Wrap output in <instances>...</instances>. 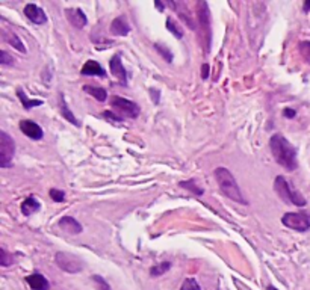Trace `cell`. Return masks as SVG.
Wrapping results in <instances>:
<instances>
[{
	"instance_id": "obj_1",
	"label": "cell",
	"mask_w": 310,
	"mask_h": 290,
	"mask_svg": "<svg viewBox=\"0 0 310 290\" xmlns=\"http://www.w3.org/2000/svg\"><path fill=\"white\" fill-rule=\"evenodd\" d=\"M269 148L274 156V160L283 166L286 171H295L298 168L297 148L284 138L283 134L276 133L269 139Z\"/></svg>"
},
{
	"instance_id": "obj_2",
	"label": "cell",
	"mask_w": 310,
	"mask_h": 290,
	"mask_svg": "<svg viewBox=\"0 0 310 290\" xmlns=\"http://www.w3.org/2000/svg\"><path fill=\"white\" fill-rule=\"evenodd\" d=\"M215 179H216V183L220 186L221 192L227 198H230V200L239 203V204H245V206L248 204V201L244 198V195H242V192H241V189L238 186V182H236L234 176L227 168H224V166L216 168L215 169Z\"/></svg>"
},
{
	"instance_id": "obj_3",
	"label": "cell",
	"mask_w": 310,
	"mask_h": 290,
	"mask_svg": "<svg viewBox=\"0 0 310 290\" xmlns=\"http://www.w3.org/2000/svg\"><path fill=\"white\" fill-rule=\"evenodd\" d=\"M274 189L276 192L279 194V197L286 201L287 204H292V206H297V207H303L306 206V198L297 190L294 189V186L290 185L283 176H277L276 180H274Z\"/></svg>"
},
{
	"instance_id": "obj_4",
	"label": "cell",
	"mask_w": 310,
	"mask_h": 290,
	"mask_svg": "<svg viewBox=\"0 0 310 290\" xmlns=\"http://www.w3.org/2000/svg\"><path fill=\"white\" fill-rule=\"evenodd\" d=\"M197 18L198 25L202 29V35L206 40V53L210 50V41H212V26H210V12H209V5L206 2H198L197 5Z\"/></svg>"
},
{
	"instance_id": "obj_5",
	"label": "cell",
	"mask_w": 310,
	"mask_h": 290,
	"mask_svg": "<svg viewBox=\"0 0 310 290\" xmlns=\"http://www.w3.org/2000/svg\"><path fill=\"white\" fill-rule=\"evenodd\" d=\"M109 103L114 107V110H117L120 115L132 118V120L138 118L139 113H141V107L136 105L135 102L127 100V99H124V97H120V95H112Z\"/></svg>"
},
{
	"instance_id": "obj_6",
	"label": "cell",
	"mask_w": 310,
	"mask_h": 290,
	"mask_svg": "<svg viewBox=\"0 0 310 290\" xmlns=\"http://www.w3.org/2000/svg\"><path fill=\"white\" fill-rule=\"evenodd\" d=\"M282 224L284 227L295 230V231H300V233H304V231L310 230V218L307 215L298 213V211L284 213L283 218H282Z\"/></svg>"
},
{
	"instance_id": "obj_7",
	"label": "cell",
	"mask_w": 310,
	"mask_h": 290,
	"mask_svg": "<svg viewBox=\"0 0 310 290\" xmlns=\"http://www.w3.org/2000/svg\"><path fill=\"white\" fill-rule=\"evenodd\" d=\"M15 154V142L6 132H0V168H11Z\"/></svg>"
},
{
	"instance_id": "obj_8",
	"label": "cell",
	"mask_w": 310,
	"mask_h": 290,
	"mask_svg": "<svg viewBox=\"0 0 310 290\" xmlns=\"http://www.w3.org/2000/svg\"><path fill=\"white\" fill-rule=\"evenodd\" d=\"M54 262L59 269L68 272V274H78L83 269V262L78 256L68 254V253H58L54 256Z\"/></svg>"
},
{
	"instance_id": "obj_9",
	"label": "cell",
	"mask_w": 310,
	"mask_h": 290,
	"mask_svg": "<svg viewBox=\"0 0 310 290\" xmlns=\"http://www.w3.org/2000/svg\"><path fill=\"white\" fill-rule=\"evenodd\" d=\"M23 12H25V17H26L30 23L38 25V26L46 25L47 20H49L47 15H46V12H44V9L40 8L35 3H27L26 6H25V9H23Z\"/></svg>"
},
{
	"instance_id": "obj_10",
	"label": "cell",
	"mask_w": 310,
	"mask_h": 290,
	"mask_svg": "<svg viewBox=\"0 0 310 290\" xmlns=\"http://www.w3.org/2000/svg\"><path fill=\"white\" fill-rule=\"evenodd\" d=\"M109 70H111V73H112L117 79L120 80V83H121L123 86H127V71H126L123 62H121L120 54H114V56L111 57V61H109Z\"/></svg>"
},
{
	"instance_id": "obj_11",
	"label": "cell",
	"mask_w": 310,
	"mask_h": 290,
	"mask_svg": "<svg viewBox=\"0 0 310 290\" xmlns=\"http://www.w3.org/2000/svg\"><path fill=\"white\" fill-rule=\"evenodd\" d=\"M19 126H20L22 133H25L29 139L41 141V139L44 138V132H43L41 126H38L37 123H33V121H30V120H22Z\"/></svg>"
},
{
	"instance_id": "obj_12",
	"label": "cell",
	"mask_w": 310,
	"mask_h": 290,
	"mask_svg": "<svg viewBox=\"0 0 310 290\" xmlns=\"http://www.w3.org/2000/svg\"><path fill=\"white\" fill-rule=\"evenodd\" d=\"M58 225H59V228H61L62 231H65V233H68V235H73V236L80 235V233L83 231L82 224L79 222L78 219H75L73 216H64V218H61V221H59Z\"/></svg>"
},
{
	"instance_id": "obj_13",
	"label": "cell",
	"mask_w": 310,
	"mask_h": 290,
	"mask_svg": "<svg viewBox=\"0 0 310 290\" xmlns=\"http://www.w3.org/2000/svg\"><path fill=\"white\" fill-rule=\"evenodd\" d=\"M65 15L68 18V22L76 27V29H83L88 23V18L85 15V12L80 8H68L65 11Z\"/></svg>"
},
{
	"instance_id": "obj_14",
	"label": "cell",
	"mask_w": 310,
	"mask_h": 290,
	"mask_svg": "<svg viewBox=\"0 0 310 290\" xmlns=\"http://www.w3.org/2000/svg\"><path fill=\"white\" fill-rule=\"evenodd\" d=\"M25 281H26L27 286H29L32 290L50 289L49 280H47L43 274H32V275H27L26 278H25Z\"/></svg>"
},
{
	"instance_id": "obj_15",
	"label": "cell",
	"mask_w": 310,
	"mask_h": 290,
	"mask_svg": "<svg viewBox=\"0 0 310 290\" xmlns=\"http://www.w3.org/2000/svg\"><path fill=\"white\" fill-rule=\"evenodd\" d=\"M80 73L83 76H99V78H104L106 76V71H104L103 67L97 61H93V59H89L88 62H85V65L82 67Z\"/></svg>"
},
{
	"instance_id": "obj_16",
	"label": "cell",
	"mask_w": 310,
	"mask_h": 290,
	"mask_svg": "<svg viewBox=\"0 0 310 290\" xmlns=\"http://www.w3.org/2000/svg\"><path fill=\"white\" fill-rule=\"evenodd\" d=\"M111 32L117 36H126L130 33L129 23L126 22L124 17H117L112 23H111Z\"/></svg>"
},
{
	"instance_id": "obj_17",
	"label": "cell",
	"mask_w": 310,
	"mask_h": 290,
	"mask_svg": "<svg viewBox=\"0 0 310 290\" xmlns=\"http://www.w3.org/2000/svg\"><path fill=\"white\" fill-rule=\"evenodd\" d=\"M40 209H41V204H40L33 197H29V198H26V200L22 203V213H23L25 216H30V215L37 213Z\"/></svg>"
},
{
	"instance_id": "obj_18",
	"label": "cell",
	"mask_w": 310,
	"mask_h": 290,
	"mask_svg": "<svg viewBox=\"0 0 310 290\" xmlns=\"http://www.w3.org/2000/svg\"><path fill=\"white\" fill-rule=\"evenodd\" d=\"M83 91L85 92H88L91 97H94L97 102H100V103H103L107 100V92H106V89L103 88H100V86H89V85H86V86H83Z\"/></svg>"
},
{
	"instance_id": "obj_19",
	"label": "cell",
	"mask_w": 310,
	"mask_h": 290,
	"mask_svg": "<svg viewBox=\"0 0 310 290\" xmlns=\"http://www.w3.org/2000/svg\"><path fill=\"white\" fill-rule=\"evenodd\" d=\"M61 97V115L68 121V123H71V124H75V126H80V123H79L78 120H76V117L73 115V112L68 109V106H67V102H65V97H64V94H61L59 95Z\"/></svg>"
},
{
	"instance_id": "obj_20",
	"label": "cell",
	"mask_w": 310,
	"mask_h": 290,
	"mask_svg": "<svg viewBox=\"0 0 310 290\" xmlns=\"http://www.w3.org/2000/svg\"><path fill=\"white\" fill-rule=\"evenodd\" d=\"M5 40H6V43L9 46H12V49H17L20 53H26V47H25V44L22 43V40H20V36L17 33L9 32V33H6Z\"/></svg>"
},
{
	"instance_id": "obj_21",
	"label": "cell",
	"mask_w": 310,
	"mask_h": 290,
	"mask_svg": "<svg viewBox=\"0 0 310 290\" xmlns=\"http://www.w3.org/2000/svg\"><path fill=\"white\" fill-rule=\"evenodd\" d=\"M17 95H19L22 105H23V107H25L26 110H30L32 107H37V106L43 105V100H30L26 94L23 92V89H20V88L17 89Z\"/></svg>"
},
{
	"instance_id": "obj_22",
	"label": "cell",
	"mask_w": 310,
	"mask_h": 290,
	"mask_svg": "<svg viewBox=\"0 0 310 290\" xmlns=\"http://www.w3.org/2000/svg\"><path fill=\"white\" fill-rule=\"evenodd\" d=\"M171 269V263L170 262H162L160 264H156V266H152V269H150V277H160V275H163L165 272H168Z\"/></svg>"
},
{
	"instance_id": "obj_23",
	"label": "cell",
	"mask_w": 310,
	"mask_h": 290,
	"mask_svg": "<svg viewBox=\"0 0 310 290\" xmlns=\"http://www.w3.org/2000/svg\"><path fill=\"white\" fill-rule=\"evenodd\" d=\"M167 29H168L177 40H181V38H183V30H181L180 26H179L173 18H167Z\"/></svg>"
},
{
	"instance_id": "obj_24",
	"label": "cell",
	"mask_w": 310,
	"mask_h": 290,
	"mask_svg": "<svg viewBox=\"0 0 310 290\" xmlns=\"http://www.w3.org/2000/svg\"><path fill=\"white\" fill-rule=\"evenodd\" d=\"M180 187L183 189H188L189 192H194L195 195H198V197H202L203 195V189L202 187H198L197 183L194 182V180H186V182H180Z\"/></svg>"
},
{
	"instance_id": "obj_25",
	"label": "cell",
	"mask_w": 310,
	"mask_h": 290,
	"mask_svg": "<svg viewBox=\"0 0 310 290\" xmlns=\"http://www.w3.org/2000/svg\"><path fill=\"white\" fill-rule=\"evenodd\" d=\"M12 263H14V257H12V254H9V253L2 246V248H0V266L8 267V266H11Z\"/></svg>"
},
{
	"instance_id": "obj_26",
	"label": "cell",
	"mask_w": 310,
	"mask_h": 290,
	"mask_svg": "<svg viewBox=\"0 0 310 290\" xmlns=\"http://www.w3.org/2000/svg\"><path fill=\"white\" fill-rule=\"evenodd\" d=\"M155 49H156V52L159 53L167 62H173V53L170 52V49L168 47H165V46H162V44H155Z\"/></svg>"
},
{
	"instance_id": "obj_27",
	"label": "cell",
	"mask_w": 310,
	"mask_h": 290,
	"mask_svg": "<svg viewBox=\"0 0 310 290\" xmlns=\"http://www.w3.org/2000/svg\"><path fill=\"white\" fill-rule=\"evenodd\" d=\"M298 50H300V54L303 56V59L310 64V41H301L298 44Z\"/></svg>"
},
{
	"instance_id": "obj_28",
	"label": "cell",
	"mask_w": 310,
	"mask_h": 290,
	"mask_svg": "<svg viewBox=\"0 0 310 290\" xmlns=\"http://www.w3.org/2000/svg\"><path fill=\"white\" fill-rule=\"evenodd\" d=\"M180 290H202V287H200V284L197 283L195 278H185Z\"/></svg>"
},
{
	"instance_id": "obj_29",
	"label": "cell",
	"mask_w": 310,
	"mask_h": 290,
	"mask_svg": "<svg viewBox=\"0 0 310 290\" xmlns=\"http://www.w3.org/2000/svg\"><path fill=\"white\" fill-rule=\"evenodd\" d=\"M91 278H93V281L97 284V290H111L109 283L104 280L103 277H100V275H93Z\"/></svg>"
},
{
	"instance_id": "obj_30",
	"label": "cell",
	"mask_w": 310,
	"mask_h": 290,
	"mask_svg": "<svg viewBox=\"0 0 310 290\" xmlns=\"http://www.w3.org/2000/svg\"><path fill=\"white\" fill-rule=\"evenodd\" d=\"M50 198H52L54 203H62L65 200V194L64 190H59V189H50Z\"/></svg>"
},
{
	"instance_id": "obj_31",
	"label": "cell",
	"mask_w": 310,
	"mask_h": 290,
	"mask_svg": "<svg viewBox=\"0 0 310 290\" xmlns=\"http://www.w3.org/2000/svg\"><path fill=\"white\" fill-rule=\"evenodd\" d=\"M12 62H14V57H12V56H9V54L5 52V50H2V52H0V64H2L3 67L12 65Z\"/></svg>"
},
{
	"instance_id": "obj_32",
	"label": "cell",
	"mask_w": 310,
	"mask_h": 290,
	"mask_svg": "<svg viewBox=\"0 0 310 290\" xmlns=\"http://www.w3.org/2000/svg\"><path fill=\"white\" fill-rule=\"evenodd\" d=\"M102 117L106 118V120H111V121H114V123H121L123 121V118L120 117V115H115L112 110H104L103 113H102Z\"/></svg>"
},
{
	"instance_id": "obj_33",
	"label": "cell",
	"mask_w": 310,
	"mask_h": 290,
	"mask_svg": "<svg viewBox=\"0 0 310 290\" xmlns=\"http://www.w3.org/2000/svg\"><path fill=\"white\" fill-rule=\"evenodd\" d=\"M283 117L284 118L292 120V118H295V117H297V112H295L294 109H290V107H286V109L283 110Z\"/></svg>"
},
{
	"instance_id": "obj_34",
	"label": "cell",
	"mask_w": 310,
	"mask_h": 290,
	"mask_svg": "<svg viewBox=\"0 0 310 290\" xmlns=\"http://www.w3.org/2000/svg\"><path fill=\"white\" fill-rule=\"evenodd\" d=\"M150 94L153 95V97H152V99H153V103L157 105V103H159V100H160V99H159V92H156V89H150Z\"/></svg>"
},
{
	"instance_id": "obj_35",
	"label": "cell",
	"mask_w": 310,
	"mask_h": 290,
	"mask_svg": "<svg viewBox=\"0 0 310 290\" xmlns=\"http://www.w3.org/2000/svg\"><path fill=\"white\" fill-rule=\"evenodd\" d=\"M207 76H209V65L205 64V65H203V74H202V78H203V79H206Z\"/></svg>"
},
{
	"instance_id": "obj_36",
	"label": "cell",
	"mask_w": 310,
	"mask_h": 290,
	"mask_svg": "<svg viewBox=\"0 0 310 290\" xmlns=\"http://www.w3.org/2000/svg\"><path fill=\"white\" fill-rule=\"evenodd\" d=\"M303 11H304V12H309V11H310V2H304V5H303Z\"/></svg>"
},
{
	"instance_id": "obj_37",
	"label": "cell",
	"mask_w": 310,
	"mask_h": 290,
	"mask_svg": "<svg viewBox=\"0 0 310 290\" xmlns=\"http://www.w3.org/2000/svg\"><path fill=\"white\" fill-rule=\"evenodd\" d=\"M155 5H156V8H159L160 11H163V8H165V6H163V3H162V2H159V0L155 2Z\"/></svg>"
},
{
	"instance_id": "obj_38",
	"label": "cell",
	"mask_w": 310,
	"mask_h": 290,
	"mask_svg": "<svg viewBox=\"0 0 310 290\" xmlns=\"http://www.w3.org/2000/svg\"><path fill=\"white\" fill-rule=\"evenodd\" d=\"M266 290H279V289H277V287H274V286H271V284H269V286H266Z\"/></svg>"
}]
</instances>
